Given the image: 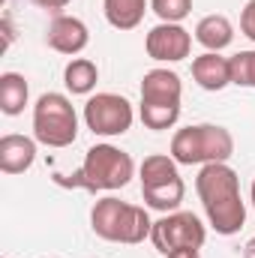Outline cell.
I'll return each instance as SVG.
<instances>
[{
    "mask_svg": "<svg viewBox=\"0 0 255 258\" xmlns=\"http://www.w3.org/2000/svg\"><path fill=\"white\" fill-rule=\"evenodd\" d=\"M150 9L165 24H180L192 12V0H150Z\"/></svg>",
    "mask_w": 255,
    "mask_h": 258,
    "instance_id": "19",
    "label": "cell"
},
{
    "mask_svg": "<svg viewBox=\"0 0 255 258\" xmlns=\"http://www.w3.org/2000/svg\"><path fill=\"white\" fill-rule=\"evenodd\" d=\"M165 258H201V255H198V249H177V252H171Z\"/></svg>",
    "mask_w": 255,
    "mask_h": 258,
    "instance_id": "22",
    "label": "cell"
},
{
    "mask_svg": "<svg viewBox=\"0 0 255 258\" xmlns=\"http://www.w3.org/2000/svg\"><path fill=\"white\" fill-rule=\"evenodd\" d=\"M135 177V162L126 150L114 144H93L84 153V162L78 171L69 177L57 174L54 180L69 189H84V192H114L123 189L129 180Z\"/></svg>",
    "mask_w": 255,
    "mask_h": 258,
    "instance_id": "2",
    "label": "cell"
},
{
    "mask_svg": "<svg viewBox=\"0 0 255 258\" xmlns=\"http://www.w3.org/2000/svg\"><path fill=\"white\" fill-rule=\"evenodd\" d=\"M180 96L183 84L180 75L171 69H150L141 78V123L153 132L171 129L180 120Z\"/></svg>",
    "mask_w": 255,
    "mask_h": 258,
    "instance_id": "4",
    "label": "cell"
},
{
    "mask_svg": "<svg viewBox=\"0 0 255 258\" xmlns=\"http://www.w3.org/2000/svg\"><path fill=\"white\" fill-rule=\"evenodd\" d=\"M138 177H141V198L150 210H159V213H174L186 195V186L177 174V162L165 153H153V156H144L141 168H138Z\"/></svg>",
    "mask_w": 255,
    "mask_h": 258,
    "instance_id": "6",
    "label": "cell"
},
{
    "mask_svg": "<svg viewBox=\"0 0 255 258\" xmlns=\"http://www.w3.org/2000/svg\"><path fill=\"white\" fill-rule=\"evenodd\" d=\"M45 42H48L51 51L72 57V54H81V51L87 48L90 30H87V24H84L81 18H75V15H54L51 24H48V30H45Z\"/></svg>",
    "mask_w": 255,
    "mask_h": 258,
    "instance_id": "11",
    "label": "cell"
},
{
    "mask_svg": "<svg viewBox=\"0 0 255 258\" xmlns=\"http://www.w3.org/2000/svg\"><path fill=\"white\" fill-rule=\"evenodd\" d=\"M195 42L207 51H222L234 42V24L225 15H204L195 24Z\"/></svg>",
    "mask_w": 255,
    "mask_h": 258,
    "instance_id": "14",
    "label": "cell"
},
{
    "mask_svg": "<svg viewBox=\"0 0 255 258\" xmlns=\"http://www.w3.org/2000/svg\"><path fill=\"white\" fill-rule=\"evenodd\" d=\"M150 240L162 255H171L177 249H201L207 240V228L201 225V219L195 213L174 210V213H165L162 219L153 222Z\"/></svg>",
    "mask_w": 255,
    "mask_h": 258,
    "instance_id": "8",
    "label": "cell"
},
{
    "mask_svg": "<svg viewBox=\"0 0 255 258\" xmlns=\"http://www.w3.org/2000/svg\"><path fill=\"white\" fill-rule=\"evenodd\" d=\"M96 81H99V69L93 60H87V57H72L63 69V84L69 93H75V96H87V93H93V87H96Z\"/></svg>",
    "mask_w": 255,
    "mask_h": 258,
    "instance_id": "17",
    "label": "cell"
},
{
    "mask_svg": "<svg viewBox=\"0 0 255 258\" xmlns=\"http://www.w3.org/2000/svg\"><path fill=\"white\" fill-rule=\"evenodd\" d=\"M177 165H210V162H228L234 156V135L216 123H198L183 126L171 138V153Z\"/></svg>",
    "mask_w": 255,
    "mask_h": 258,
    "instance_id": "5",
    "label": "cell"
},
{
    "mask_svg": "<svg viewBox=\"0 0 255 258\" xmlns=\"http://www.w3.org/2000/svg\"><path fill=\"white\" fill-rule=\"evenodd\" d=\"M36 162V138L9 132L0 138V171L3 174H24Z\"/></svg>",
    "mask_w": 255,
    "mask_h": 258,
    "instance_id": "12",
    "label": "cell"
},
{
    "mask_svg": "<svg viewBox=\"0 0 255 258\" xmlns=\"http://www.w3.org/2000/svg\"><path fill=\"white\" fill-rule=\"evenodd\" d=\"M228 63H231V84H237V87H255V48L228 57Z\"/></svg>",
    "mask_w": 255,
    "mask_h": 258,
    "instance_id": "18",
    "label": "cell"
},
{
    "mask_svg": "<svg viewBox=\"0 0 255 258\" xmlns=\"http://www.w3.org/2000/svg\"><path fill=\"white\" fill-rule=\"evenodd\" d=\"M135 111L132 102L120 93H96L84 102V123L93 135L102 138H114L132 129Z\"/></svg>",
    "mask_w": 255,
    "mask_h": 258,
    "instance_id": "9",
    "label": "cell"
},
{
    "mask_svg": "<svg viewBox=\"0 0 255 258\" xmlns=\"http://www.w3.org/2000/svg\"><path fill=\"white\" fill-rule=\"evenodd\" d=\"M144 48H147V57L159 60V63H177V60H186L192 51V33L180 24H156L147 39H144Z\"/></svg>",
    "mask_w": 255,
    "mask_h": 258,
    "instance_id": "10",
    "label": "cell"
},
{
    "mask_svg": "<svg viewBox=\"0 0 255 258\" xmlns=\"http://www.w3.org/2000/svg\"><path fill=\"white\" fill-rule=\"evenodd\" d=\"M243 258H255V237L246 243V246H243Z\"/></svg>",
    "mask_w": 255,
    "mask_h": 258,
    "instance_id": "23",
    "label": "cell"
},
{
    "mask_svg": "<svg viewBox=\"0 0 255 258\" xmlns=\"http://www.w3.org/2000/svg\"><path fill=\"white\" fill-rule=\"evenodd\" d=\"M240 33L255 42V0H249L240 12Z\"/></svg>",
    "mask_w": 255,
    "mask_h": 258,
    "instance_id": "20",
    "label": "cell"
},
{
    "mask_svg": "<svg viewBox=\"0 0 255 258\" xmlns=\"http://www.w3.org/2000/svg\"><path fill=\"white\" fill-rule=\"evenodd\" d=\"M147 6H150V0H102L105 21L114 30H135L144 21Z\"/></svg>",
    "mask_w": 255,
    "mask_h": 258,
    "instance_id": "15",
    "label": "cell"
},
{
    "mask_svg": "<svg viewBox=\"0 0 255 258\" xmlns=\"http://www.w3.org/2000/svg\"><path fill=\"white\" fill-rule=\"evenodd\" d=\"M36 6H42V9H51V12H57V9H63V6H69L72 0H33Z\"/></svg>",
    "mask_w": 255,
    "mask_h": 258,
    "instance_id": "21",
    "label": "cell"
},
{
    "mask_svg": "<svg viewBox=\"0 0 255 258\" xmlns=\"http://www.w3.org/2000/svg\"><path fill=\"white\" fill-rule=\"evenodd\" d=\"M195 192L216 234L231 237L246 225V204L240 198V177L228 162L201 165L195 177Z\"/></svg>",
    "mask_w": 255,
    "mask_h": 258,
    "instance_id": "1",
    "label": "cell"
},
{
    "mask_svg": "<svg viewBox=\"0 0 255 258\" xmlns=\"http://www.w3.org/2000/svg\"><path fill=\"white\" fill-rule=\"evenodd\" d=\"M192 78L201 90L219 93L231 84V63L228 57H222L219 51H204L192 60Z\"/></svg>",
    "mask_w": 255,
    "mask_h": 258,
    "instance_id": "13",
    "label": "cell"
},
{
    "mask_svg": "<svg viewBox=\"0 0 255 258\" xmlns=\"http://www.w3.org/2000/svg\"><path fill=\"white\" fill-rule=\"evenodd\" d=\"M90 228L96 237L108 240V243H144V237H150L153 231V219L147 216L144 207L120 201L114 195H105L93 204L90 210Z\"/></svg>",
    "mask_w": 255,
    "mask_h": 258,
    "instance_id": "3",
    "label": "cell"
},
{
    "mask_svg": "<svg viewBox=\"0 0 255 258\" xmlns=\"http://www.w3.org/2000/svg\"><path fill=\"white\" fill-rule=\"evenodd\" d=\"M249 198H252V207H255V180H252V189H249Z\"/></svg>",
    "mask_w": 255,
    "mask_h": 258,
    "instance_id": "24",
    "label": "cell"
},
{
    "mask_svg": "<svg viewBox=\"0 0 255 258\" xmlns=\"http://www.w3.org/2000/svg\"><path fill=\"white\" fill-rule=\"evenodd\" d=\"M33 138L45 147L63 150L78 138V114L63 93H42L33 105Z\"/></svg>",
    "mask_w": 255,
    "mask_h": 258,
    "instance_id": "7",
    "label": "cell"
},
{
    "mask_svg": "<svg viewBox=\"0 0 255 258\" xmlns=\"http://www.w3.org/2000/svg\"><path fill=\"white\" fill-rule=\"evenodd\" d=\"M30 99V87H27V78L21 72H3L0 75V111L6 117H15L24 111Z\"/></svg>",
    "mask_w": 255,
    "mask_h": 258,
    "instance_id": "16",
    "label": "cell"
}]
</instances>
